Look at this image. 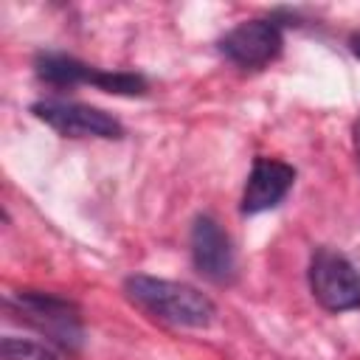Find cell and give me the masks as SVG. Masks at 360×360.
<instances>
[{"label":"cell","mask_w":360,"mask_h":360,"mask_svg":"<svg viewBox=\"0 0 360 360\" xmlns=\"http://www.w3.org/2000/svg\"><path fill=\"white\" fill-rule=\"evenodd\" d=\"M124 292L135 307H141L152 318L172 323V326L205 329L214 323V315H217L214 301L202 290H197L186 281L135 273L124 281Z\"/></svg>","instance_id":"obj_1"},{"label":"cell","mask_w":360,"mask_h":360,"mask_svg":"<svg viewBox=\"0 0 360 360\" xmlns=\"http://www.w3.org/2000/svg\"><path fill=\"white\" fill-rule=\"evenodd\" d=\"M6 309L17 315L22 323H28L31 329H37L42 338H48L62 352H79L84 343L82 312L73 301L62 295L20 290L6 298Z\"/></svg>","instance_id":"obj_2"},{"label":"cell","mask_w":360,"mask_h":360,"mask_svg":"<svg viewBox=\"0 0 360 360\" xmlns=\"http://www.w3.org/2000/svg\"><path fill=\"white\" fill-rule=\"evenodd\" d=\"M309 290L329 312H349L360 307V273L332 248H318L309 259Z\"/></svg>","instance_id":"obj_3"},{"label":"cell","mask_w":360,"mask_h":360,"mask_svg":"<svg viewBox=\"0 0 360 360\" xmlns=\"http://www.w3.org/2000/svg\"><path fill=\"white\" fill-rule=\"evenodd\" d=\"M37 76L48 84H56V87L93 84V87H98L104 93H115V96H141L146 90V82L138 73L101 70V68L84 65V62L65 56V53H39L37 56Z\"/></svg>","instance_id":"obj_4"},{"label":"cell","mask_w":360,"mask_h":360,"mask_svg":"<svg viewBox=\"0 0 360 360\" xmlns=\"http://www.w3.org/2000/svg\"><path fill=\"white\" fill-rule=\"evenodd\" d=\"M31 112L65 138H121L124 135V127L115 115L82 101L45 98V101H37Z\"/></svg>","instance_id":"obj_5"},{"label":"cell","mask_w":360,"mask_h":360,"mask_svg":"<svg viewBox=\"0 0 360 360\" xmlns=\"http://www.w3.org/2000/svg\"><path fill=\"white\" fill-rule=\"evenodd\" d=\"M281 45H284L281 25L276 20H267V17L245 20L219 39L222 56L228 62H233L236 68H245V70L267 68L273 59H278Z\"/></svg>","instance_id":"obj_6"},{"label":"cell","mask_w":360,"mask_h":360,"mask_svg":"<svg viewBox=\"0 0 360 360\" xmlns=\"http://www.w3.org/2000/svg\"><path fill=\"white\" fill-rule=\"evenodd\" d=\"M191 262L200 276H205L214 284H231L236 276V253L231 245V236L222 231V225L202 214L191 225Z\"/></svg>","instance_id":"obj_7"},{"label":"cell","mask_w":360,"mask_h":360,"mask_svg":"<svg viewBox=\"0 0 360 360\" xmlns=\"http://www.w3.org/2000/svg\"><path fill=\"white\" fill-rule=\"evenodd\" d=\"M295 183V169L278 158H256L242 194V214H262L278 205Z\"/></svg>","instance_id":"obj_8"},{"label":"cell","mask_w":360,"mask_h":360,"mask_svg":"<svg viewBox=\"0 0 360 360\" xmlns=\"http://www.w3.org/2000/svg\"><path fill=\"white\" fill-rule=\"evenodd\" d=\"M3 357L6 360H59L48 346L28 340V338H3Z\"/></svg>","instance_id":"obj_9"},{"label":"cell","mask_w":360,"mask_h":360,"mask_svg":"<svg viewBox=\"0 0 360 360\" xmlns=\"http://www.w3.org/2000/svg\"><path fill=\"white\" fill-rule=\"evenodd\" d=\"M352 138H354V155H357V163H360V118H357V124H354Z\"/></svg>","instance_id":"obj_10"},{"label":"cell","mask_w":360,"mask_h":360,"mask_svg":"<svg viewBox=\"0 0 360 360\" xmlns=\"http://www.w3.org/2000/svg\"><path fill=\"white\" fill-rule=\"evenodd\" d=\"M352 51H354V56L360 59V34H357V37H352Z\"/></svg>","instance_id":"obj_11"}]
</instances>
